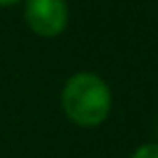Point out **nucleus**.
Here are the masks:
<instances>
[{"instance_id":"1","label":"nucleus","mask_w":158,"mask_h":158,"mask_svg":"<svg viewBox=\"0 0 158 158\" xmlns=\"http://www.w3.org/2000/svg\"><path fill=\"white\" fill-rule=\"evenodd\" d=\"M60 109L74 126L95 128L112 112V89L95 72H74L63 84Z\"/></svg>"},{"instance_id":"2","label":"nucleus","mask_w":158,"mask_h":158,"mask_svg":"<svg viewBox=\"0 0 158 158\" xmlns=\"http://www.w3.org/2000/svg\"><path fill=\"white\" fill-rule=\"evenodd\" d=\"M23 21L37 37H58L70 21L65 0H26Z\"/></svg>"},{"instance_id":"3","label":"nucleus","mask_w":158,"mask_h":158,"mask_svg":"<svg viewBox=\"0 0 158 158\" xmlns=\"http://www.w3.org/2000/svg\"><path fill=\"white\" fill-rule=\"evenodd\" d=\"M130 158H158V142H147L137 147Z\"/></svg>"},{"instance_id":"4","label":"nucleus","mask_w":158,"mask_h":158,"mask_svg":"<svg viewBox=\"0 0 158 158\" xmlns=\"http://www.w3.org/2000/svg\"><path fill=\"white\" fill-rule=\"evenodd\" d=\"M21 0H0V7H12V5H19Z\"/></svg>"},{"instance_id":"5","label":"nucleus","mask_w":158,"mask_h":158,"mask_svg":"<svg viewBox=\"0 0 158 158\" xmlns=\"http://www.w3.org/2000/svg\"><path fill=\"white\" fill-rule=\"evenodd\" d=\"M156 128H158V126H156Z\"/></svg>"}]
</instances>
